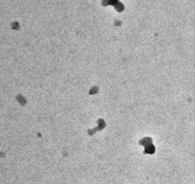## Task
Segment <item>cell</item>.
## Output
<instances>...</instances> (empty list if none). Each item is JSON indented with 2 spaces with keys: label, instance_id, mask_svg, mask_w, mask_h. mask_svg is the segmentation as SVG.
<instances>
[{
  "label": "cell",
  "instance_id": "cell-1",
  "mask_svg": "<svg viewBox=\"0 0 195 184\" xmlns=\"http://www.w3.org/2000/svg\"><path fill=\"white\" fill-rule=\"evenodd\" d=\"M139 144L145 147V151L143 153L152 155L155 152V146L152 144V140L151 138H146L142 139L139 142Z\"/></svg>",
  "mask_w": 195,
  "mask_h": 184
},
{
  "label": "cell",
  "instance_id": "cell-2",
  "mask_svg": "<svg viewBox=\"0 0 195 184\" xmlns=\"http://www.w3.org/2000/svg\"></svg>",
  "mask_w": 195,
  "mask_h": 184
}]
</instances>
